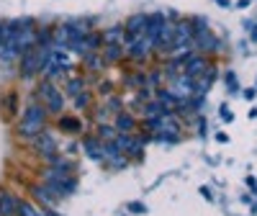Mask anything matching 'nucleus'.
Here are the masks:
<instances>
[{
  "mask_svg": "<svg viewBox=\"0 0 257 216\" xmlns=\"http://www.w3.org/2000/svg\"><path fill=\"white\" fill-rule=\"evenodd\" d=\"M44 121H47V108L44 105H29L24 116H21V124H18V134L24 139H34L44 132Z\"/></svg>",
  "mask_w": 257,
  "mask_h": 216,
  "instance_id": "obj_1",
  "label": "nucleus"
},
{
  "mask_svg": "<svg viewBox=\"0 0 257 216\" xmlns=\"http://www.w3.org/2000/svg\"><path fill=\"white\" fill-rule=\"evenodd\" d=\"M39 95H41V105H44L49 114H62V105H64V100H62V93L54 88V85H52L49 80H44V82H41Z\"/></svg>",
  "mask_w": 257,
  "mask_h": 216,
  "instance_id": "obj_2",
  "label": "nucleus"
},
{
  "mask_svg": "<svg viewBox=\"0 0 257 216\" xmlns=\"http://www.w3.org/2000/svg\"><path fill=\"white\" fill-rule=\"evenodd\" d=\"M170 93H173V98H188L193 90H196V80H193L190 75H173V82H170Z\"/></svg>",
  "mask_w": 257,
  "mask_h": 216,
  "instance_id": "obj_3",
  "label": "nucleus"
},
{
  "mask_svg": "<svg viewBox=\"0 0 257 216\" xmlns=\"http://www.w3.org/2000/svg\"><path fill=\"white\" fill-rule=\"evenodd\" d=\"M34 147H36V152L44 155V157H54L57 155V142H54V137L47 132V129L39 137H34Z\"/></svg>",
  "mask_w": 257,
  "mask_h": 216,
  "instance_id": "obj_4",
  "label": "nucleus"
},
{
  "mask_svg": "<svg viewBox=\"0 0 257 216\" xmlns=\"http://www.w3.org/2000/svg\"><path fill=\"white\" fill-rule=\"evenodd\" d=\"M128 44H132V57L134 59H142V57H147V49H149V44H152V39H144V34H139V36H128Z\"/></svg>",
  "mask_w": 257,
  "mask_h": 216,
  "instance_id": "obj_5",
  "label": "nucleus"
},
{
  "mask_svg": "<svg viewBox=\"0 0 257 216\" xmlns=\"http://www.w3.org/2000/svg\"><path fill=\"white\" fill-rule=\"evenodd\" d=\"M139 34H147V16H132L126 24V39L139 36Z\"/></svg>",
  "mask_w": 257,
  "mask_h": 216,
  "instance_id": "obj_6",
  "label": "nucleus"
},
{
  "mask_svg": "<svg viewBox=\"0 0 257 216\" xmlns=\"http://www.w3.org/2000/svg\"><path fill=\"white\" fill-rule=\"evenodd\" d=\"M208 70V64H206V59H201V57H193V59H185V75H190L193 80L196 77H201L203 72Z\"/></svg>",
  "mask_w": 257,
  "mask_h": 216,
  "instance_id": "obj_7",
  "label": "nucleus"
},
{
  "mask_svg": "<svg viewBox=\"0 0 257 216\" xmlns=\"http://www.w3.org/2000/svg\"><path fill=\"white\" fill-rule=\"evenodd\" d=\"M18 201L11 196L8 190H0V216H16Z\"/></svg>",
  "mask_w": 257,
  "mask_h": 216,
  "instance_id": "obj_8",
  "label": "nucleus"
},
{
  "mask_svg": "<svg viewBox=\"0 0 257 216\" xmlns=\"http://www.w3.org/2000/svg\"><path fill=\"white\" fill-rule=\"evenodd\" d=\"M123 36H126V31L113 26V29H108L103 34V41H105V44H123Z\"/></svg>",
  "mask_w": 257,
  "mask_h": 216,
  "instance_id": "obj_9",
  "label": "nucleus"
},
{
  "mask_svg": "<svg viewBox=\"0 0 257 216\" xmlns=\"http://www.w3.org/2000/svg\"><path fill=\"white\" fill-rule=\"evenodd\" d=\"M116 129H118V132H123V134H128L134 129V119L128 116V114H118L116 116Z\"/></svg>",
  "mask_w": 257,
  "mask_h": 216,
  "instance_id": "obj_10",
  "label": "nucleus"
},
{
  "mask_svg": "<svg viewBox=\"0 0 257 216\" xmlns=\"http://www.w3.org/2000/svg\"><path fill=\"white\" fill-rule=\"evenodd\" d=\"M80 121L77 119H72V116H62L59 119V129H62V132H80Z\"/></svg>",
  "mask_w": 257,
  "mask_h": 216,
  "instance_id": "obj_11",
  "label": "nucleus"
},
{
  "mask_svg": "<svg viewBox=\"0 0 257 216\" xmlns=\"http://www.w3.org/2000/svg\"><path fill=\"white\" fill-rule=\"evenodd\" d=\"M16 213H18V216H41V213H39V211H36L31 203H26V201H18Z\"/></svg>",
  "mask_w": 257,
  "mask_h": 216,
  "instance_id": "obj_12",
  "label": "nucleus"
},
{
  "mask_svg": "<svg viewBox=\"0 0 257 216\" xmlns=\"http://www.w3.org/2000/svg\"><path fill=\"white\" fill-rule=\"evenodd\" d=\"M105 57H108L111 62L121 57V44H108V52H105Z\"/></svg>",
  "mask_w": 257,
  "mask_h": 216,
  "instance_id": "obj_13",
  "label": "nucleus"
},
{
  "mask_svg": "<svg viewBox=\"0 0 257 216\" xmlns=\"http://www.w3.org/2000/svg\"><path fill=\"white\" fill-rule=\"evenodd\" d=\"M113 132H116V129H111V126H100V129H98L100 139H113V137H116Z\"/></svg>",
  "mask_w": 257,
  "mask_h": 216,
  "instance_id": "obj_14",
  "label": "nucleus"
},
{
  "mask_svg": "<svg viewBox=\"0 0 257 216\" xmlns=\"http://www.w3.org/2000/svg\"><path fill=\"white\" fill-rule=\"evenodd\" d=\"M128 211H132V213H147V206L139 203V201H132V203H128Z\"/></svg>",
  "mask_w": 257,
  "mask_h": 216,
  "instance_id": "obj_15",
  "label": "nucleus"
},
{
  "mask_svg": "<svg viewBox=\"0 0 257 216\" xmlns=\"http://www.w3.org/2000/svg\"><path fill=\"white\" fill-rule=\"evenodd\" d=\"M80 88H82V80H72L70 82V93L72 95H80Z\"/></svg>",
  "mask_w": 257,
  "mask_h": 216,
  "instance_id": "obj_16",
  "label": "nucleus"
},
{
  "mask_svg": "<svg viewBox=\"0 0 257 216\" xmlns=\"http://www.w3.org/2000/svg\"><path fill=\"white\" fill-rule=\"evenodd\" d=\"M75 103H77V108H85V105L90 103V95H88V93H82V95H77V100H75Z\"/></svg>",
  "mask_w": 257,
  "mask_h": 216,
  "instance_id": "obj_17",
  "label": "nucleus"
},
{
  "mask_svg": "<svg viewBox=\"0 0 257 216\" xmlns=\"http://www.w3.org/2000/svg\"><path fill=\"white\" fill-rule=\"evenodd\" d=\"M226 82H229L231 90H237V77H234V72H226Z\"/></svg>",
  "mask_w": 257,
  "mask_h": 216,
  "instance_id": "obj_18",
  "label": "nucleus"
},
{
  "mask_svg": "<svg viewBox=\"0 0 257 216\" xmlns=\"http://www.w3.org/2000/svg\"><path fill=\"white\" fill-rule=\"evenodd\" d=\"M221 119H224V121H231V119H234V116H231V111H229L226 105H221Z\"/></svg>",
  "mask_w": 257,
  "mask_h": 216,
  "instance_id": "obj_19",
  "label": "nucleus"
},
{
  "mask_svg": "<svg viewBox=\"0 0 257 216\" xmlns=\"http://www.w3.org/2000/svg\"><path fill=\"white\" fill-rule=\"evenodd\" d=\"M216 3H219V6H226V8H229V0H216Z\"/></svg>",
  "mask_w": 257,
  "mask_h": 216,
  "instance_id": "obj_20",
  "label": "nucleus"
},
{
  "mask_svg": "<svg viewBox=\"0 0 257 216\" xmlns=\"http://www.w3.org/2000/svg\"><path fill=\"white\" fill-rule=\"evenodd\" d=\"M252 39L257 41V29H254V26H252Z\"/></svg>",
  "mask_w": 257,
  "mask_h": 216,
  "instance_id": "obj_21",
  "label": "nucleus"
}]
</instances>
